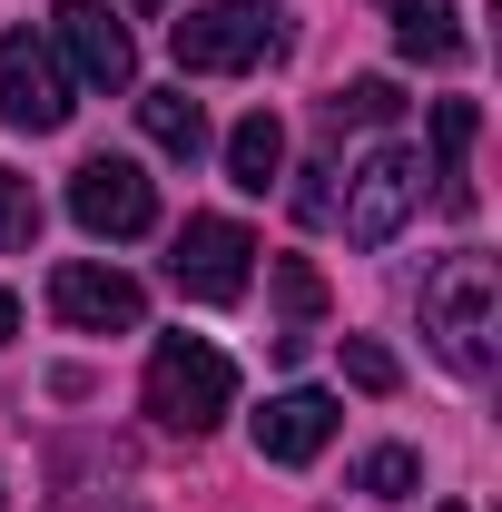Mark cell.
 <instances>
[{"instance_id":"1","label":"cell","mask_w":502,"mask_h":512,"mask_svg":"<svg viewBox=\"0 0 502 512\" xmlns=\"http://www.w3.org/2000/svg\"><path fill=\"white\" fill-rule=\"evenodd\" d=\"M424 335H434V355L453 375H493V355H502V266L483 247L443 256L424 276Z\"/></svg>"},{"instance_id":"2","label":"cell","mask_w":502,"mask_h":512,"mask_svg":"<svg viewBox=\"0 0 502 512\" xmlns=\"http://www.w3.org/2000/svg\"><path fill=\"white\" fill-rule=\"evenodd\" d=\"M168 50H178V69H197V79L266 69V60H286V10H276V0H207V10H188V20L168 30Z\"/></svg>"},{"instance_id":"3","label":"cell","mask_w":502,"mask_h":512,"mask_svg":"<svg viewBox=\"0 0 502 512\" xmlns=\"http://www.w3.org/2000/svg\"><path fill=\"white\" fill-rule=\"evenodd\" d=\"M227 404H237V365L207 335H158V355H148V414L168 434H207Z\"/></svg>"},{"instance_id":"4","label":"cell","mask_w":502,"mask_h":512,"mask_svg":"<svg viewBox=\"0 0 502 512\" xmlns=\"http://www.w3.org/2000/svg\"><path fill=\"white\" fill-rule=\"evenodd\" d=\"M424 207V148H375L355 178H345V247H394L404 217Z\"/></svg>"},{"instance_id":"5","label":"cell","mask_w":502,"mask_h":512,"mask_svg":"<svg viewBox=\"0 0 502 512\" xmlns=\"http://www.w3.org/2000/svg\"><path fill=\"white\" fill-rule=\"evenodd\" d=\"M247 266H256V237L237 217H188L178 227V256H168L178 296H197V306H237L247 296Z\"/></svg>"},{"instance_id":"6","label":"cell","mask_w":502,"mask_h":512,"mask_svg":"<svg viewBox=\"0 0 502 512\" xmlns=\"http://www.w3.org/2000/svg\"><path fill=\"white\" fill-rule=\"evenodd\" d=\"M50 316H60L69 335H138L148 296H138V276H119V266L69 256V266H50Z\"/></svg>"},{"instance_id":"7","label":"cell","mask_w":502,"mask_h":512,"mask_svg":"<svg viewBox=\"0 0 502 512\" xmlns=\"http://www.w3.org/2000/svg\"><path fill=\"white\" fill-rule=\"evenodd\" d=\"M69 217H79L89 237H148V227H158V188L138 178V158H79Z\"/></svg>"},{"instance_id":"8","label":"cell","mask_w":502,"mask_h":512,"mask_svg":"<svg viewBox=\"0 0 502 512\" xmlns=\"http://www.w3.org/2000/svg\"><path fill=\"white\" fill-rule=\"evenodd\" d=\"M0 119L20 128V138H50L69 119V79L50 60V40H30V30L0 40Z\"/></svg>"},{"instance_id":"9","label":"cell","mask_w":502,"mask_h":512,"mask_svg":"<svg viewBox=\"0 0 502 512\" xmlns=\"http://www.w3.org/2000/svg\"><path fill=\"white\" fill-rule=\"evenodd\" d=\"M50 40H60V60L79 89H128L138 79V50H128V30L109 20V0H60L50 10Z\"/></svg>"},{"instance_id":"10","label":"cell","mask_w":502,"mask_h":512,"mask_svg":"<svg viewBox=\"0 0 502 512\" xmlns=\"http://www.w3.org/2000/svg\"><path fill=\"white\" fill-rule=\"evenodd\" d=\"M335 424H345L335 394L286 384V394H266V414H256V453H266V463H315V453L335 444Z\"/></svg>"},{"instance_id":"11","label":"cell","mask_w":502,"mask_h":512,"mask_svg":"<svg viewBox=\"0 0 502 512\" xmlns=\"http://www.w3.org/2000/svg\"><path fill=\"white\" fill-rule=\"evenodd\" d=\"M473 128H483V109H473V99H443L434 109V168H424V178H443V207H453V217H473V178H463V158H473Z\"/></svg>"},{"instance_id":"12","label":"cell","mask_w":502,"mask_h":512,"mask_svg":"<svg viewBox=\"0 0 502 512\" xmlns=\"http://www.w3.org/2000/svg\"><path fill=\"white\" fill-rule=\"evenodd\" d=\"M375 10L394 20V40H404L414 60H434V69L463 60V10H453V0H375Z\"/></svg>"},{"instance_id":"13","label":"cell","mask_w":502,"mask_h":512,"mask_svg":"<svg viewBox=\"0 0 502 512\" xmlns=\"http://www.w3.org/2000/svg\"><path fill=\"white\" fill-rule=\"evenodd\" d=\"M227 178L247 197H266L276 178H286V128H276V109H247V119L227 128Z\"/></svg>"},{"instance_id":"14","label":"cell","mask_w":502,"mask_h":512,"mask_svg":"<svg viewBox=\"0 0 502 512\" xmlns=\"http://www.w3.org/2000/svg\"><path fill=\"white\" fill-rule=\"evenodd\" d=\"M138 128H148V148H168V158H197V148H207V109H197L188 89H138Z\"/></svg>"},{"instance_id":"15","label":"cell","mask_w":502,"mask_h":512,"mask_svg":"<svg viewBox=\"0 0 502 512\" xmlns=\"http://www.w3.org/2000/svg\"><path fill=\"white\" fill-rule=\"evenodd\" d=\"M414 483H424V453H404V444H375L355 463V493H365V503H404Z\"/></svg>"},{"instance_id":"16","label":"cell","mask_w":502,"mask_h":512,"mask_svg":"<svg viewBox=\"0 0 502 512\" xmlns=\"http://www.w3.org/2000/svg\"><path fill=\"white\" fill-rule=\"evenodd\" d=\"M325 119H335V128H345V119H355V128H394V119H404V89H394V79H345V89L325 99Z\"/></svg>"},{"instance_id":"17","label":"cell","mask_w":502,"mask_h":512,"mask_svg":"<svg viewBox=\"0 0 502 512\" xmlns=\"http://www.w3.org/2000/svg\"><path fill=\"white\" fill-rule=\"evenodd\" d=\"M345 384H355V394H394V384H404V365L384 355L375 335H345Z\"/></svg>"},{"instance_id":"18","label":"cell","mask_w":502,"mask_h":512,"mask_svg":"<svg viewBox=\"0 0 502 512\" xmlns=\"http://www.w3.org/2000/svg\"><path fill=\"white\" fill-rule=\"evenodd\" d=\"M30 237H40V197H30V178L0 168V247H30Z\"/></svg>"},{"instance_id":"19","label":"cell","mask_w":502,"mask_h":512,"mask_svg":"<svg viewBox=\"0 0 502 512\" xmlns=\"http://www.w3.org/2000/svg\"><path fill=\"white\" fill-rule=\"evenodd\" d=\"M276 296H286V316H296V325L325 316V276H315V266H296V256L276 266Z\"/></svg>"},{"instance_id":"20","label":"cell","mask_w":502,"mask_h":512,"mask_svg":"<svg viewBox=\"0 0 502 512\" xmlns=\"http://www.w3.org/2000/svg\"><path fill=\"white\" fill-rule=\"evenodd\" d=\"M10 335H20V296L0 286V345H10Z\"/></svg>"},{"instance_id":"21","label":"cell","mask_w":502,"mask_h":512,"mask_svg":"<svg viewBox=\"0 0 502 512\" xmlns=\"http://www.w3.org/2000/svg\"><path fill=\"white\" fill-rule=\"evenodd\" d=\"M128 10H158V0H128Z\"/></svg>"},{"instance_id":"22","label":"cell","mask_w":502,"mask_h":512,"mask_svg":"<svg viewBox=\"0 0 502 512\" xmlns=\"http://www.w3.org/2000/svg\"><path fill=\"white\" fill-rule=\"evenodd\" d=\"M443 512H473V503H443Z\"/></svg>"}]
</instances>
